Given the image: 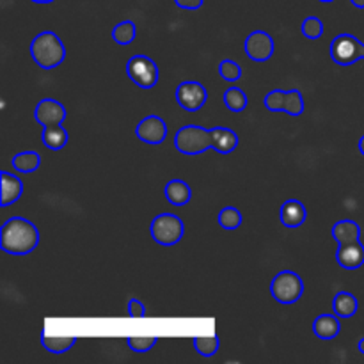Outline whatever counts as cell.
<instances>
[{
    "label": "cell",
    "mask_w": 364,
    "mask_h": 364,
    "mask_svg": "<svg viewBox=\"0 0 364 364\" xmlns=\"http://www.w3.org/2000/svg\"><path fill=\"white\" fill-rule=\"evenodd\" d=\"M174 146L181 155H201L213 148L220 155H230L237 149L238 135L231 128H203L196 124L181 127L174 135Z\"/></svg>",
    "instance_id": "6da1fadb"
},
{
    "label": "cell",
    "mask_w": 364,
    "mask_h": 364,
    "mask_svg": "<svg viewBox=\"0 0 364 364\" xmlns=\"http://www.w3.org/2000/svg\"><path fill=\"white\" fill-rule=\"evenodd\" d=\"M333 238L338 242L336 262L345 270H358L364 265V245L361 244V228L355 220H338L333 226Z\"/></svg>",
    "instance_id": "7a4b0ae2"
},
{
    "label": "cell",
    "mask_w": 364,
    "mask_h": 364,
    "mask_svg": "<svg viewBox=\"0 0 364 364\" xmlns=\"http://www.w3.org/2000/svg\"><path fill=\"white\" fill-rule=\"evenodd\" d=\"M39 244V231L28 219L11 217L0 228V247L7 255L25 256L31 255Z\"/></svg>",
    "instance_id": "3957f363"
},
{
    "label": "cell",
    "mask_w": 364,
    "mask_h": 364,
    "mask_svg": "<svg viewBox=\"0 0 364 364\" xmlns=\"http://www.w3.org/2000/svg\"><path fill=\"white\" fill-rule=\"evenodd\" d=\"M32 60L38 64L41 70H53L60 66L66 59V48L59 36L52 31L39 32L31 43Z\"/></svg>",
    "instance_id": "277c9868"
},
{
    "label": "cell",
    "mask_w": 364,
    "mask_h": 364,
    "mask_svg": "<svg viewBox=\"0 0 364 364\" xmlns=\"http://www.w3.org/2000/svg\"><path fill=\"white\" fill-rule=\"evenodd\" d=\"M270 294L279 304H294L304 294L302 277L294 270H283L270 283Z\"/></svg>",
    "instance_id": "5b68a950"
},
{
    "label": "cell",
    "mask_w": 364,
    "mask_h": 364,
    "mask_svg": "<svg viewBox=\"0 0 364 364\" xmlns=\"http://www.w3.org/2000/svg\"><path fill=\"white\" fill-rule=\"evenodd\" d=\"M185 224L174 213H160L151 220V238L160 245H176L183 238Z\"/></svg>",
    "instance_id": "8992f818"
},
{
    "label": "cell",
    "mask_w": 364,
    "mask_h": 364,
    "mask_svg": "<svg viewBox=\"0 0 364 364\" xmlns=\"http://www.w3.org/2000/svg\"><path fill=\"white\" fill-rule=\"evenodd\" d=\"M331 59L338 66H350L364 59V43L352 34H340L331 43Z\"/></svg>",
    "instance_id": "52a82bcc"
},
{
    "label": "cell",
    "mask_w": 364,
    "mask_h": 364,
    "mask_svg": "<svg viewBox=\"0 0 364 364\" xmlns=\"http://www.w3.org/2000/svg\"><path fill=\"white\" fill-rule=\"evenodd\" d=\"M127 75L135 85L142 89H151L159 84V66L148 55H134L127 63Z\"/></svg>",
    "instance_id": "ba28073f"
},
{
    "label": "cell",
    "mask_w": 364,
    "mask_h": 364,
    "mask_svg": "<svg viewBox=\"0 0 364 364\" xmlns=\"http://www.w3.org/2000/svg\"><path fill=\"white\" fill-rule=\"evenodd\" d=\"M176 102L181 109H185L187 112H196V110L203 109L208 100V91L203 84L199 82H181L176 87Z\"/></svg>",
    "instance_id": "9c48e42d"
},
{
    "label": "cell",
    "mask_w": 364,
    "mask_h": 364,
    "mask_svg": "<svg viewBox=\"0 0 364 364\" xmlns=\"http://www.w3.org/2000/svg\"><path fill=\"white\" fill-rule=\"evenodd\" d=\"M245 53L255 63H265L274 55V39L269 32L265 31H255L245 38Z\"/></svg>",
    "instance_id": "30bf717a"
},
{
    "label": "cell",
    "mask_w": 364,
    "mask_h": 364,
    "mask_svg": "<svg viewBox=\"0 0 364 364\" xmlns=\"http://www.w3.org/2000/svg\"><path fill=\"white\" fill-rule=\"evenodd\" d=\"M135 135H137L139 141L146 142V144H162L167 137V124L156 114H149L146 116L141 123L135 128Z\"/></svg>",
    "instance_id": "8fae6325"
},
{
    "label": "cell",
    "mask_w": 364,
    "mask_h": 364,
    "mask_svg": "<svg viewBox=\"0 0 364 364\" xmlns=\"http://www.w3.org/2000/svg\"><path fill=\"white\" fill-rule=\"evenodd\" d=\"M34 119L41 127H52V124H63L66 119V109L60 102L53 98H45L38 102L34 109Z\"/></svg>",
    "instance_id": "7c38bea8"
},
{
    "label": "cell",
    "mask_w": 364,
    "mask_h": 364,
    "mask_svg": "<svg viewBox=\"0 0 364 364\" xmlns=\"http://www.w3.org/2000/svg\"><path fill=\"white\" fill-rule=\"evenodd\" d=\"M306 217H308V210H306L304 203L299 199H288L281 206L279 219L284 228H291V230L301 228L306 223Z\"/></svg>",
    "instance_id": "4fadbf2b"
},
{
    "label": "cell",
    "mask_w": 364,
    "mask_h": 364,
    "mask_svg": "<svg viewBox=\"0 0 364 364\" xmlns=\"http://www.w3.org/2000/svg\"><path fill=\"white\" fill-rule=\"evenodd\" d=\"M0 185H2V194H0V205L9 206L16 203L23 194V183L18 176L2 171L0 173Z\"/></svg>",
    "instance_id": "5bb4252c"
},
{
    "label": "cell",
    "mask_w": 364,
    "mask_h": 364,
    "mask_svg": "<svg viewBox=\"0 0 364 364\" xmlns=\"http://www.w3.org/2000/svg\"><path fill=\"white\" fill-rule=\"evenodd\" d=\"M341 331V322H340V316L334 313V315H320L316 316V320L313 322V333L323 341H331L340 334Z\"/></svg>",
    "instance_id": "9a60e30c"
},
{
    "label": "cell",
    "mask_w": 364,
    "mask_h": 364,
    "mask_svg": "<svg viewBox=\"0 0 364 364\" xmlns=\"http://www.w3.org/2000/svg\"><path fill=\"white\" fill-rule=\"evenodd\" d=\"M166 199L174 206H185L192 199V191L185 181L171 180L164 188Z\"/></svg>",
    "instance_id": "2e32d148"
},
{
    "label": "cell",
    "mask_w": 364,
    "mask_h": 364,
    "mask_svg": "<svg viewBox=\"0 0 364 364\" xmlns=\"http://www.w3.org/2000/svg\"><path fill=\"white\" fill-rule=\"evenodd\" d=\"M68 130L63 124H52V127H43L41 141L48 149L59 151L68 144Z\"/></svg>",
    "instance_id": "e0dca14e"
},
{
    "label": "cell",
    "mask_w": 364,
    "mask_h": 364,
    "mask_svg": "<svg viewBox=\"0 0 364 364\" xmlns=\"http://www.w3.org/2000/svg\"><path fill=\"white\" fill-rule=\"evenodd\" d=\"M358 309L359 302L354 295L348 294V291H340V294H336V297H334L333 301V311L336 313L340 318H350V316H354L355 313H358Z\"/></svg>",
    "instance_id": "ac0fdd59"
},
{
    "label": "cell",
    "mask_w": 364,
    "mask_h": 364,
    "mask_svg": "<svg viewBox=\"0 0 364 364\" xmlns=\"http://www.w3.org/2000/svg\"><path fill=\"white\" fill-rule=\"evenodd\" d=\"M11 164H13V167L18 173L28 174L39 169V166H41V156L36 151H21L13 156Z\"/></svg>",
    "instance_id": "d6986e66"
},
{
    "label": "cell",
    "mask_w": 364,
    "mask_h": 364,
    "mask_svg": "<svg viewBox=\"0 0 364 364\" xmlns=\"http://www.w3.org/2000/svg\"><path fill=\"white\" fill-rule=\"evenodd\" d=\"M77 343V336H46L41 334V345L52 354H64Z\"/></svg>",
    "instance_id": "ffe728a7"
},
{
    "label": "cell",
    "mask_w": 364,
    "mask_h": 364,
    "mask_svg": "<svg viewBox=\"0 0 364 364\" xmlns=\"http://www.w3.org/2000/svg\"><path fill=\"white\" fill-rule=\"evenodd\" d=\"M224 105L231 110V112H244L247 109V95L242 91L240 87H230L223 95Z\"/></svg>",
    "instance_id": "44dd1931"
},
{
    "label": "cell",
    "mask_w": 364,
    "mask_h": 364,
    "mask_svg": "<svg viewBox=\"0 0 364 364\" xmlns=\"http://www.w3.org/2000/svg\"><path fill=\"white\" fill-rule=\"evenodd\" d=\"M135 36H137V27H135V23L132 20L121 21V23H117L112 28V39L121 46L134 43Z\"/></svg>",
    "instance_id": "7402d4cb"
},
{
    "label": "cell",
    "mask_w": 364,
    "mask_h": 364,
    "mask_svg": "<svg viewBox=\"0 0 364 364\" xmlns=\"http://www.w3.org/2000/svg\"><path fill=\"white\" fill-rule=\"evenodd\" d=\"M217 220H219V224L223 230L233 231V230H238V228L242 226V220H244V217H242V213L238 212L235 206H226V208L220 210Z\"/></svg>",
    "instance_id": "603a6c76"
},
{
    "label": "cell",
    "mask_w": 364,
    "mask_h": 364,
    "mask_svg": "<svg viewBox=\"0 0 364 364\" xmlns=\"http://www.w3.org/2000/svg\"><path fill=\"white\" fill-rule=\"evenodd\" d=\"M220 341L217 336H196L194 350L203 358H213L219 352Z\"/></svg>",
    "instance_id": "cb8c5ba5"
},
{
    "label": "cell",
    "mask_w": 364,
    "mask_h": 364,
    "mask_svg": "<svg viewBox=\"0 0 364 364\" xmlns=\"http://www.w3.org/2000/svg\"><path fill=\"white\" fill-rule=\"evenodd\" d=\"M284 112L294 117L304 114V98H302V92L299 89L287 91V95H284Z\"/></svg>",
    "instance_id": "d4e9b609"
},
{
    "label": "cell",
    "mask_w": 364,
    "mask_h": 364,
    "mask_svg": "<svg viewBox=\"0 0 364 364\" xmlns=\"http://www.w3.org/2000/svg\"><path fill=\"white\" fill-rule=\"evenodd\" d=\"M127 343L134 352H137V354H144V352H149L156 343H159V338L156 336H130L127 340Z\"/></svg>",
    "instance_id": "484cf974"
},
{
    "label": "cell",
    "mask_w": 364,
    "mask_h": 364,
    "mask_svg": "<svg viewBox=\"0 0 364 364\" xmlns=\"http://www.w3.org/2000/svg\"><path fill=\"white\" fill-rule=\"evenodd\" d=\"M301 31H302V34H304V38L313 39V41H315V39L322 38V34H323L322 20L316 16H308L304 21H302Z\"/></svg>",
    "instance_id": "4316f807"
},
{
    "label": "cell",
    "mask_w": 364,
    "mask_h": 364,
    "mask_svg": "<svg viewBox=\"0 0 364 364\" xmlns=\"http://www.w3.org/2000/svg\"><path fill=\"white\" fill-rule=\"evenodd\" d=\"M219 75L224 78L226 82H237L240 80L242 77V68L240 64L235 63L231 59H224L220 60L219 64Z\"/></svg>",
    "instance_id": "83f0119b"
},
{
    "label": "cell",
    "mask_w": 364,
    "mask_h": 364,
    "mask_svg": "<svg viewBox=\"0 0 364 364\" xmlns=\"http://www.w3.org/2000/svg\"><path fill=\"white\" fill-rule=\"evenodd\" d=\"M284 95H287V91H283V89L270 91L263 100L265 109L270 110V112H284Z\"/></svg>",
    "instance_id": "f1b7e54d"
},
{
    "label": "cell",
    "mask_w": 364,
    "mask_h": 364,
    "mask_svg": "<svg viewBox=\"0 0 364 364\" xmlns=\"http://www.w3.org/2000/svg\"><path fill=\"white\" fill-rule=\"evenodd\" d=\"M128 313H130V316H134V318H144L146 308L141 301H137V299H132V301L128 302Z\"/></svg>",
    "instance_id": "f546056e"
},
{
    "label": "cell",
    "mask_w": 364,
    "mask_h": 364,
    "mask_svg": "<svg viewBox=\"0 0 364 364\" xmlns=\"http://www.w3.org/2000/svg\"><path fill=\"white\" fill-rule=\"evenodd\" d=\"M180 9H187V11H196L205 4V0H174Z\"/></svg>",
    "instance_id": "4dcf8cb0"
},
{
    "label": "cell",
    "mask_w": 364,
    "mask_h": 364,
    "mask_svg": "<svg viewBox=\"0 0 364 364\" xmlns=\"http://www.w3.org/2000/svg\"><path fill=\"white\" fill-rule=\"evenodd\" d=\"M352 6L359 7V9H364V0H350Z\"/></svg>",
    "instance_id": "1f68e13d"
},
{
    "label": "cell",
    "mask_w": 364,
    "mask_h": 364,
    "mask_svg": "<svg viewBox=\"0 0 364 364\" xmlns=\"http://www.w3.org/2000/svg\"><path fill=\"white\" fill-rule=\"evenodd\" d=\"M359 151H361L363 155H364V135H363L361 139H359Z\"/></svg>",
    "instance_id": "d6a6232c"
},
{
    "label": "cell",
    "mask_w": 364,
    "mask_h": 364,
    "mask_svg": "<svg viewBox=\"0 0 364 364\" xmlns=\"http://www.w3.org/2000/svg\"><path fill=\"white\" fill-rule=\"evenodd\" d=\"M358 348H359V352H361V354L364 355V338H363V340H361V341H359Z\"/></svg>",
    "instance_id": "836d02e7"
},
{
    "label": "cell",
    "mask_w": 364,
    "mask_h": 364,
    "mask_svg": "<svg viewBox=\"0 0 364 364\" xmlns=\"http://www.w3.org/2000/svg\"><path fill=\"white\" fill-rule=\"evenodd\" d=\"M31 2H36V4H52L53 0H31Z\"/></svg>",
    "instance_id": "e575fe53"
},
{
    "label": "cell",
    "mask_w": 364,
    "mask_h": 364,
    "mask_svg": "<svg viewBox=\"0 0 364 364\" xmlns=\"http://www.w3.org/2000/svg\"><path fill=\"white\" fill-rule=\"evenodd\" d=\"M318 2H323V4H329V2H334V0H318Z\"/></svg>",
    "instance_id": "d590c367"
}]
</instances>
